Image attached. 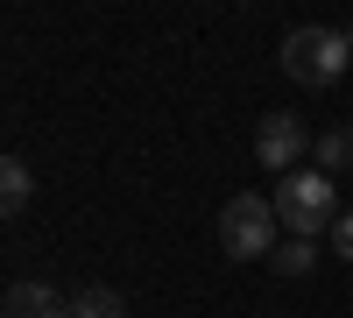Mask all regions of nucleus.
Listing matches in <instances>:
<instances>
[{
	"instance_id": "f03ea898",
	"label": "nucleus",
	"mask_w": 353,
	"mask_h": 318,
	"mask_svg": "<svg viewBox=\"0 0 353 318\" xmlns=\"http://www.w3.org/2000/svg\"><path fill=\"white\" fill-rule=\"evenodd\" d=\"M353 64V50H346V28H325V21H304V28H290L283 36V71L311 85V92H325V85H339Z\"/></svg>"
},
{
	"instance_id": "6e6552de",
	"label": "nucleus",
	"mask_w": 353,
	"mask_h": 318,
	"mask_svg": "<svg viewBox=\"0 0 353 318\" xmlns=\"http://www.w3.org/2000/svg\"><path fill=\"white\" fill-rule=\"evenodd\" d=\"M71 318H128V297L113 283H85V290H71Z\"/></svg>"
},
{
	"instance_id": "f257e3e1",
	"label": "nucleus",
	"mask_w": 353,
	"mask_h": 318,
	"mask_svg": "<svg viewBox=\"0 0 353 318\" xmlns=\"http://www.w3.org/2000/svg\"><path fill=\"white\" fill-rule=\"evenodd\" d=\"M276 226L290 241H318L339 226V198H332V177L325 170H290V177H276Z\"/></svg>"
},
{
	"instance_id": "9d476101",
	"label": "nucleus",
	"mask_w": 353,
	"mask_h": 318,
	"mask_svg": "<svg viewBox=\"0 0 353 318\" xmlns=\"http://www.w3.org/2000/svg\"><path fill=\"white\" fill-rule=\"evenodd\" d=\"M332 248H339V262H353V212L332 226Z\"/></svg>"
},
{
	"instance_id": "9b49d317",
	"label": "nucleus",
	"mask_w": 353,
	"mask_h": 318,
	"mask_svg": "<svg viewBox=\"0 0 353 318\" xmlns=\"http://www.w3.org/2000/svg\"><path fill=\"white\" fill-rule=\"evenodd\" d=\"M346 50H353V21H346Z\"/></svg>"
},
{
	"instance_id": "39448f33",
	"label": "nucleus",
	"mask_w": 353,
	"mask_h": 318,
	"mask_svg": "<svg viewBox=\"0 0 353 318\" xmlns=\"http://www.w3.org/2000/svg\"><path fill=\"white\" fill-rule=\"evenodd\" d=\"M71 297L57 290V283H8V297H0V318H50L64 311Z\"/></svg>"
},
{
	"instance_id": "423d86ee",
	"label": "nucleus",
	"mask_w": 353,
	"mask_h": 318,
	"mask_svg": "<svg viewBox=\"0 0 353 318\" xmlns=\"http://www.w3.org/2000/svg\"><path fill=\"white\" fill-rule=\"evenodd\" d=\"M28 198H36V170H28L21 156H0V219L28 212Z\"/></svg>"
},
{
	"instance_id": "0eeeda50",
	"label": "nucleus",
	"mask_w": 353,
	"mask_h": 318,
	"mask_svg": "<svg viewBox=\"0 0 353 318\" xmlns=\"http://www.w3.org/2000/svg\"><path fill=\"white\" fill-rule=\"evenodd\" d=\"M269 269H276L283 283H304V276L318 269V241H290V234H283L276 255H269Z\"/></svg>"
},
{
	"instance_id": "7ed1b4c3",
	"label": "nucleus",
	"mask_w": 353,
	"mask_h": 318,
	"mask_svg": "<svg viewBox=\"0 0 353 318\" xmlns=\"http://www.w3.org/2000/svg\"><path fill=\"white\" fill-rule=\"evenodd\" d=\"M276 206L261 191H233L226 206H219V248L233 255V262H269L276 255Z\"/></svg>"
},
{
	"instance_id": "20e7f679",
	"label": "nucleus",
	"mask_w": 353,
	"mask_h": 318,
	"mask_svg": "<svg viewBox=\"0 0 353 318\" xmlns=\"http://www.w3.org/2000/svg\"><path fill=\"white\" fill-rule=\"evenodd\" d=\"M304 156H311V128L297 121V113H261V128H254V163L276 170V177H290V170H304Z\"/></svg>"
},
{
	"instance_id": "1a4fd4ad",
	"label": "nucleus",
	"mask_w": 353,
	"mask_h": 318,
	"mask_svg": "<svg viewBox=\"0 0 353 318\" xmlns=\"http://www.w3.org/2000/svg\"><path fill=\"white\" fill-rule=\"evenodd\" d=\"M311 163L325 170V177H332V170H353V128H325L311 141Z\"/></svg>"
}]
</instances>
